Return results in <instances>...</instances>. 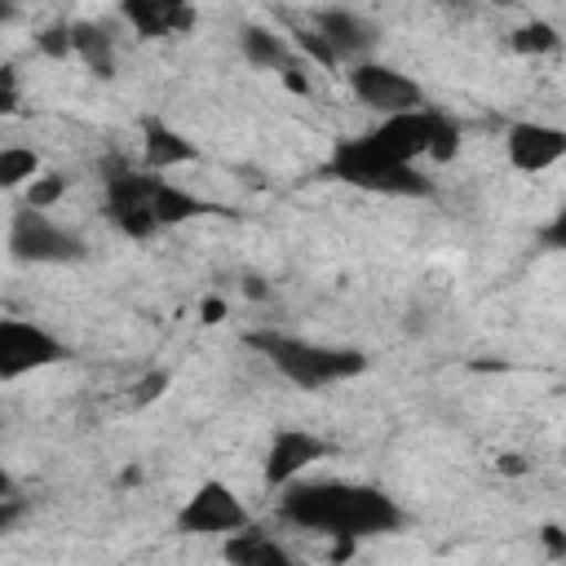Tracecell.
I'll use <instances>...</instances> for the list:
<instances>
[{"instance_id":"1","label":"cell","mask_w":566,"mask_h":566,"mask_svg":"<svg viewBox=\"0 0 566 566\" xmlns=\"http://www.w3.org/2000/svg\"><path fill=\"white\" fill-rule=\"evenodd\" d=\"M279 517L301 526V531H318L336 539V557H345L358 539L371 535H389L407 526V513L398 509L394 495H385L380 486L367 482H287L279 495Z\"/></svg>"},{"instance_id":"2","label":"cell","mask_w":566,"mask_h":566,"mask_svg":"<svg viewBox=\"0 0 566 566\" xmlns=\"http://www.w3.org/2000/svg\"><path fill=\"white\" fill-rule=\"evenodd\" d=\"M243 340L296 389H327V385H340L367 371V354L349 345H318V340H305L279 327H256Z\"/></svg>"},{"instance_id":"3","label":"cell","mask_w":566,"mask_h":566,"mask_svg":"<svg viewBox=\"0 0 566 566\" xmlns=\"http://www.w3.org/2000/svg\"><path fill=\"white\" fill-rule=\"evenodd\" d=\"M323 177L345 181V186L367 190V195H402V199L433 195V186H429V177H420V168H407V164L380 155L363 133L332 142V150L323 159Z\"/></svg>"},{"instance_id":"4","label":"cell","mask_w":566,"mask_h":566,"mask_svg":"<svg viewBox=\"0 0 566 566\" xmlns=\"http://www.w3.org/2000/svg\"><path fill=\"white\" fill-rule=\"evenodd\" d=\"M380 155L416 168V159H455L460 150V124L433 106H420V111H402V115H385L376 128L363 133Z\"/></svg>"},{"instance_id":"5","label":"cell","mask_w":566,"mask_h":566,"mask_svg":"<svg viewBox=\"0 0 566 566\" xmlns=\"http://www.w3.org/2000/svg\"><path fill=\"white\" fill-rule=\"evenodd\" d=\"M9 252L13 261H27V265H75L88 256V243L84 234L57 226L49 212L22 208L9 221Z\"/></svg>"},{"instance_id":"6","label":"cell","mask_w":566,"mask_h":566,"mask_svg":"<svg viewBox=\"0 0 566 566\" xmlns=\"http://www.w3.org/2000/svg\"><path fill=\"white\" fill-rule=\"evenodd\" d=\"M243 526H252L248 522V509H243V500L234 495V486H226L221 478H208V482H199L195 486V495L177 509V517H172V531L177 535H234V531H243Z\"/></svg>"},{"instance_id":"7","label":"cell","mask_w":566,"mask_h":566,"mask_svg":"<svg viewBox=\"0 0 566 566\" xmlns=\"http://www.w3.org/2000/svg\"><path fill=\"white\" fill-rule=\"evenodd\" d=\"M155 186H159L155 172H137V168H124V164H115V168L106 172V217L115 221L119 234H128V239H150V234L159 230L155 208H150Z\"/></svg>"},{"instance_id":"8","label":"cell","mask_w":566,"mask_h":566,"mask_svg":"<svg viewBox=\"0 0 566 566\" xmlns=\"http://www.w3.org/2000/svg\"><path fill=\"white\" fill-rule=\"evenodd\" d=\"M71 349L31 318H0V380H22L31 371L57 367Z\"/></svg>"},{"instance_id":"9","label":"cell","mask_w":566,"mask_h":566,"mask_svg":"<svg viewBox=\"0 0 566 566\" xmlns=\"http://www.w3.org/2000/svg\"><path fill=\"white\" fill-rule=\"evenodd\" d=\"M349 88H354V97H358L363 106H371L380 119L424 106V88H420L407 71H398V66H389V62H371V57L349 66Z\"/></svg>"},{"instance_id":"10","label":"cell","mask_w":566,"mask_h":566,"mask_svg":"<svg viewBox=\"0 0 566 566\" xmlns=\"http://www.w3.org/2000/svg\"><path fill=\"white\" fill-rule=\"evenodd\" d=\"M314 35L332 49L336 62H367V53L380 40L376 22L354 13V9H318L314 13Z\"/></svg>"},{"instance_id":"11","label":"cell","mask_w":566,"mask_h":566,"mask_svg":"<svg viewBox=\"0 0 566 566\" xmlns=\"http://www.w3.org/2000/svg\"><path fill=\"white\" fill-rule=\"evenodd\" d=\"M504 150H509V164L517 172H544V168H553V164L566 159V133L557 124L517 119L504 133Z\"/></svg>"},{"instance_id":"12","label":"cell","mask_w":566,"mask_h":566,"mask_svg":"<svg viewBox=\"0 0 566 566\" xmlns=\"http://www.w3.org/2000/svg\"><path fill=\"white\" fill-rule=\"evenodd\" d=\"M332 447L318 438V433H310V429H279L274 438H270V451H265V464H261V473H265V486H287V482H296L314 460H323Z\"/></svg>"},{"instance_id":"13","label":"cell","mask_w":566,"mask_h":566,"mask_svg":"<svg viewBox=\"0 0 566 566\" xmlns=\"http://www.w3.org/2000/svg\"><path fill=\"white\" fill-rule=\"evenodd\" d=\"M119 18L146 35V40H159V35H186L195 27V9L181 4V0H124L119 4Z\"/></svg>"},{"instance_id":"14","label":"cell","mask_w":566,"mask_h":566,"mask_svg":"<svg viewBox=\"0 0 566 566\" xmlns=\"http://www.w3.org/2000/svg\"><path fill=\"white\" fill-rule=\"evenodd\" d=\"M142 155H146V172H164V168H177V164H195L199 146L181 128L164 124L159 115H146L142 119Z\"/></svg>"},{"instance_id":"15","label":"cell","mask_w":566,"mask_h":566,"mask_svg":"<svg viewBox=\"0 0 566 566\" xmlns=\"http://www.w3.org/2000/svg\"><path fill=\"white\" fill-rule=\"evenodd\" d=\"M221 557H226L230 566H301L274 535H265V531H256V526H243V531L226 535V539H221Z\"/></svg>"},{"instance_id":"16","label":"cell","mask_w":566,"mask_h":566,"mask_svg":"<svg viewBox=\"0 0 566 566\" xmlns=\"http://www.w3.org/2000/svg\"><path fill=\"white\" fill-rule=\"evenodd\" d=\"M71 53L97 75V80H111L115 75V40L102 22H88V18H75L71 22Z\"/></svg>"},{"instance_id":"17","label":"cell","mask_w":566,"mask_h":566,"mask_svg":"<svg viewBox=\"0 0 566 566\" xmlns=\"http://www.w3.org/2000/svg\"><path fill=\"white\" fill-rule=\"evenodd\" d=\"M239 49H243V57L252 62V66H261V71H283L296 53L287 49V40L279 35V31H270V27H261V22H248L243 31H239Z\"/></svg>"},{"instance_id":"18","label":"cell","mask_w":566,"mask_h":566,"mask_svg":"<svg viewBox=\"0 0 566 566\" xmlns=\"http://www.w3.org/2000/svg\"><path fill=\"white\" fill-rule=\"evenodd\" d=\"M150 208H155V221H159V230H164V226H181V221H195V217H203V212H226V208H212V203H203L199 195H190V190H181V186H168L164 177H159V186H155V199H150Z\"/></svg>"},{"instance_id":"19","label":"cell","mask_w":566,"mask_h":566,"mask_svg":"<svg viewBox=\"0 0 566 566\" xmlns=\"http://www.w3.org/2000/svg\"><path fill=\"white\" fill-rule=\"evenodd\" d=\"M40 177V155L31 146H4L0 150V190H13V186H31Z\"/></svg>"},{"instance_id":"20","label":"cell","mask_w":566,"mask_h":566,"mask_svg":"<svg viewBox=\"0 0 566 566\" xmlns=\"http://www.w3.org/2000/svg\"><path fill=\"white\" fill-rule=\"evenodd\" d=\"M513 49L517 53H557L562 49V35H557V27L553 22H526V27H517L513 31Z\"/></svg>"},{"instance_id":"21","label":"cell","mask_w":566,"mask_h":566,"mask_svg":"<svg viewBox=\"0 0 566 566\" xmlns=\"http://www.w3.org/2000/svg\"><path fill=\"white\" fill-rule=\"evenodd\" d=\"M66 177L62 172H40L31 186H27V208H35V212H44V208H53L62 195H66Z\"/></svg>"},{"instance_id":"22","label":"cell","mask_w":566,"mask_h":566,"mask_svg":"<svg viewBox=\"0 0 566 566\" xmlns=\"http://www.w3.org/2000/svg\"><path fill=\"white\" fill-rule=\"evenodd\" d=\"M35 49H40L44 57H53V62L71 57V22H49V27L35 35Z\"/></svg>"},{"instance_id":"23","label":"cell","mask_w":566,"mask_h":566,"mask_svg":"<svg viewBox=\"0 0 566 566\" xmlns=\"http://www.w3.org/2000/svg\"><path fill=\"white\" fill-rule=\"evenodd\" d=\"M172 385V371L168 367H159V371H146L137 385H133V402L137 407H146V402H155V398H164V389Z\"/></svg>"},{"instance_id":"24","label":"cell","mask_w":566,"mask_h":566,"mask_svg":"<svg viewBox=\"0 0 566 566\" xmlns=\"http://www.w3.org/2000/svg\"><path fill=\"white\" fill-rule=\"evenodd\" d=\"M292 44H296V49H301L310 62H318V66H327V71H332V66H340V62L332 57V49H327V44H323L314 31H292Z\"/></svg>"},{"instance_id":"25","label":"cell","mask_w":566,"mask_h":566,"mask_svg":"<svg viewBox=\"0 0 566 566\" xmlns=\"http://www.w3.org/2000/svg\"><path fill=\"white\" fill-rule=\"evenodd\" d=\"M18 111V66H0V115H13Z\"/></svg>"},{"instance_id":"26","label":"cell","mask_w":566,"mask_h":566,"mask_svg":"<svg viewBox=\"0 0 566 566\" xmlns=\"http://www.w3.org/2000/svg\"><path fill=\"white\" fill-rule=\"evenodd\" d=\"M539 544H544V553H548L553 562L566 557V531H562L557 522H544V526H539Z\"/></svg>"},{"instance_id":"27","label":"cell","mask_w":566,"mask_h":566,"mask_svg":"<svg viewBox=\"0 0 566 566\" xmlns=\"http://www.w3.org/2000/svg\"><path fill=\"white\" fill-rule=\"evenodd\" d=\"M22 517H27V500H22V495H4V500H0V535L13 531Z\"/></svg>"},{"instance_id":"28","label":"cell","mask_w":566,"mask_h":566,"mask_svg":"<svg viewBox=\"0 0 566 566\" xmlns=\"http://www.w3.org/2000/svg\"><path fill=\"white\" fill-rule=\"evenodd\" d=\"M279 75H283V84H287L292 93H301V97L310 93V80H305V62H301V57H292V62H287Z\"/></svg>"},{"instance_id":"29","label":"cell","mask_w":566,"mask_h":566,"mask_svg":"<svg viewBox=\"0 0 566 566\" xmlns=\"http://www.w3.org/2000/svg\"><path fill=\"white\" fill-rule=\"evenodd\" d=\"M539 234H544V243H548V248H566V212H557V217H553V226H544Z\"/></svg>"},{"instance_id":"30","label":"cell","mask_w":566,"mask_h":566,"mask_svg":"<svg viewBox=\"0 0 566 566\" xmlns=\"http://www.w3.org/2000/svg\"><path fill=\"white\" fill-rule=\"evenodd\" d=\"M199 318H203V323H221V318H226V301H221V296H208V301L199 305Z\"/></svg>"},{"instance_id":"31","label":"cell","mask_w":566,"mask_h":566,"mask_svg":"<svg viewBox=\"0 0 566 566\" xmlns=\"http://www.w3.org/2000/svg\"><path fill=\"white\" fill-rule=\"evenodd\" d=\"M243 292H248L252 301H265V296H270V287H265L261 274H243Z\"/></svg>"},{"instance_id":"32","label":"cell","mask_w":566,"mask_h":566,"mask_svg":"<svg viewBox=\"0 0 566 566\" xmlns=\"http://www.w3.org/2000/svg\"><path fill=\"white\" fill-rule=\"evenodd\" d=\"M500 469H504V473H522V469H526V464H522V460H517V455H500Z\"/></svg>"},{"instance_id":"33","label":"cell","mask_w":566,"mask_h":566,"mask_svg":"<svg viewBox=\"0 0 566 566\" xmlns=\"http://www.w3.org/2000/svg\"><path fill=\"white\" fill-rule=\"evenodd\" d=\"M4 495H18V491H13V478L0 469V500H4Z\"/></svg>"},{"instance_id":"34","label":"cell","mask_w":566,"mask_h":566,"mask_svg":"<svg viewBox=\"0 0 566 566\" xmlns=\"http://www.w3.org/2000/svg\"><path fill=\"white\" fill-rule=\"evenodd\" d=\"M13 18H18V9H13V4H0V27H9Z\"/></svg>"}]
</instances>
